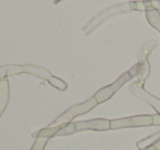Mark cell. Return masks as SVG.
<instances>
[{
    "instance_id": "obj_1",
    "label": "cell",
    "mask_w": 160,
    "mask_h": 150,
    "mask_svg": "<svg viewBox=\"0 0 160 150\" xmlns=\"http://www.w3.org/2000/svg\"><path fill=\"white\" fill-rule=\"evenodd\" d=\"M19 73H30V75L38 76L42 79L48 81L53 87L58 90L65 91L67 89V83L57 77H54L48 70L38 66L33 65H9V66L0 67V79H5L8 76H14Z\"/></svg>"
},
{
    "instance_id": "obj_2",
    "label": "cell",
    "mask_w": 160,
    "mask_h": 150,
    "mask_svg": "<svg viewBox=\"0 0 160 150\" xmlns=\"http://www.w3.org/2000/svg\"><path fill=\"white\" fill-rule=\"evenodd\" d=\"M97 105H98L97 100L94 99V98H91V99L87 100L86 102L77 104V105L70 108L69 110L65 111L62 114H60L59 116H58L53 123L49 124L48 126H51V127H59V126L69 124V123H71V121H72L75 117L89 112V111H91L93 108H96Z\"/></svg>"
},
{
    "instance_id": "obj_3",
    "label": "cell",
    "mask_w": 160,
    "mask_h": 150,
    "mask_svg": "<svg viewBox=\"0 0 160 150\" xmlns=\"http://www.w3.org/2000/svg\"><path fill=\"white\" fill-rule=\"evenodd\" d=\"M147 126H152V115H136V116L111 121V129L114 130L121 128L147 127Z\"/></svg>"
},
{
    "instance_id": "obj_4",
    "label": "cell",
    "mask_w": 160,
    "mask_h": 150,
    "mask_svg": "<svg viewBox=\"0 0 160 150\" xmlns=\"http://www.w3.org/2000/svg\"><path fill=\"white\" fill-rule=\"evenodd\" d=\"M131 78H132V75L129 73V71L128 72L123 73V75L121 76L116 81H114L112 84H110V86H108V87H104V88H102L101 90H99L98 92L94 94L93 98L97 100L98 104L108 101V100H109L110 98H111L112 95H113L114 93H115L116 91H118V89L123 86V84L126 83Z\"/></svg>"
},
{
    "instance_id": "obj_5",
    "label": "cell",
    "mask_w": 160,
    "mask_h": 150,
    "mask_svg": "<svg viewBox=\"0 0 160 150\" xmlns=\"http://www.w3.org/2000/svg\"><path fill=\"white\" fill-rule=\"evenodd\" d=\"M76 132H83V130H97V132H103V130L111 129V121L107 118H96L89 119V121H79L75 122Z\"/></svg>"
},
{
    "instance_id": "obj_6",
    "label": "cell",
    "mask_w": 160,
    "mask_h": 150,
    "mask_svg": "<svg viewBox=\"0 0 160 150\" xmlns=\"http://www.w3.org/2000/svg\"><path fill=\"white\" fill-rule=\"evenodd\" d=\"M129 89H131V91L136 95V97H138L140 100H142V101H145L146 103H148L150 106H152L157 113H160V99L151 95L150 93L146 92L139 82L132 84Z\"/></svg>"
},
{
    "instance_id": "obj_7",
    "label": "cell",
    "mask_w": 160,
    "mask_h": 150,
    "mask_svg": "<svg viewBox=\"0 0 160 150\" xmlns=\"http://www.w3.org/2000/svg\"><path fill=\"white\" fill-rule=\"evenodd\" d=\"M9 82L6 79L0 80V117L3 114L6 108L8 105V102H9Z\"/></svg>"
},
{
    "instance_id": "obj_8",
    "label": "cell",
    "mask_w": 160,
    "mask_h": 150,
    "mask_svg": "<svg viewBox=\"0 0 160 150\" xmlns=\"http://www.w3.org/2000/svg\"><path fill=\"white\" fill-rule=\"evenodd\" d=\"M59 127H51V126H47L45 128H42V129H38L36 132H34L33 134L31 135L32 138L35 139H40V138H52V137H56V134L59 130Z\"/></svg>"
},
{
    "instance_id": "obj_9",
    "label": "cell",
    "mask_w": 160,
    "mask_h": 150,
    "mask_svg": "<svg viewBox=\"0 0 160 150\" xmlns=\"http://www.w3.org/2000/svg\"><path fill=\"white\" fill-rule=\"evenodd\" d=\"M159 139H160V130H158V132H155V134L149 135V136L145 137L144 139L139 140L137 143H136V146H137V148L139 150H144L145 148H147L148 146L153 145V143H155L156 141L159 140Z\"/></svg>"
},
{
    "instance_id": "obj_10",
    "label": "cell",
    "mask_w": 160,
    "mask_h": 150,
    "mask_svg": "<svg viewBox=\"0 0 160 150\" xmlns=\"http://www.w3.org/2000/svg\"><path fill=\"white\" fill-rule=\"evenodd\" d=\"M75 132H76L75 124L69 123V124H66V125L60 126L59 130H58L57 134H56V137H58V136H67V135L75 134Z\"/></svg>"
},
{
    "instance_id": "obj_11",
    "label": "cell",
    "mask_w": 160,
    "mask_h": 150,
    "mask_svg": "<svg viewBox=\"0 0 160 150\" xmlns=\"http://www.w3.org/2000/svg\"><path fill=\"white\" fill-rule=\"evenodd\" d=\"M49 139L47 138H40V139H36L34 145L32 146V148L30 150H44L45 147H46L47 142H48Z\"/></svg>"
},
{
    "instance_id": "obj_12",
    "label": "cell",
    "mask_w": 160,
    "mask_h": 150,
    "mask_svg": "<svg viewBox=\"0 0 160 150\" xmlns=\"http://www.w3.org/2000/svg\"><path fill=\"white\" fill-rule=\"evenodd\" d=\"M152 125L153 126H160V113L152 115Z\"/></svg>"
},
{
    "instance_id": "obj_13",
    "label": "cell",
    "mask_w": 160,
    "mask_h": 150,
    "mask_svg": "<svg viewBox=\"0 0 160 150\" xmlns=\"http://www.w3.org/2000/svg\"><path fill=\"white\" fill-rule=\"evenodd\" d=\"M144 150H157V148L155 147V145H150V146H148L147 148H145Z\"/></svg>"
},
{
    "instance_id": "obj_14",
    "label": "cell",
    "mask_w": 160,
    "mask_h": 150,
    "mask_svg": "<svg viewBox=\"0 0 160 150\" xmlns=\"http://www.w3.org/2000/svg\"><path fill=\"white\" fill-rule=\"evenodd\" d=\"M153 145H155V147L157 148V150H160V139L158 141H156V142L153 143Z\"/></svg>"
}]
</instances>
